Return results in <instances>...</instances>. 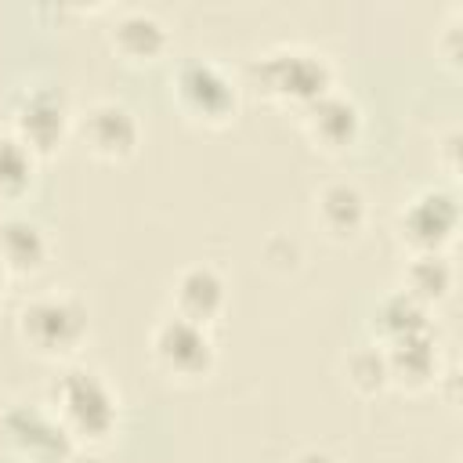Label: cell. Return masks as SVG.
<instances>
[{
    "instance_id": "d6986e66",
    "label": "cell",
    "mask_w": 463,
    "mask_h": 463,
    "mask_svg": "<svg viewBox=\"0 0 463 463\" xmlns=\"http://www.w3.org/2000/svg\"><path fill=\"white\" fill-rule=\"evenodd\" d=\"M344 380H347L351 391L362 394V398H373V394H380L383 387H391V380H387V362H383L380 344H362V347L347 351V358H344Z\"/></svg>"
},
{
    "instance_id": "9a60e30c",
    "label": "cell",
    "mask_w": 463,
    "mask_h": 463,
    "mask_svg": "<svg viewBox=\"0 0 463 463\" xmlns=\"http://www.w3.org/2000/svg\"><path fill=\"white\" fill-rule=\"evenodd\" d=\"M51 257L47 232L25 217V213H4L0 217V264L7 268L11 279H29L43 271Z\"/></svg>"
},
{
    "instance_id": "ffe728a7",
    "label": "cell",
    "mask_w": 463,
    "mask_h": 463,
    "mask_svg": "<svg viewBox=\"0 0 463 463\" xmlns=\"http://www.w3.org/2000/svg\"><path fill=\"white\" fill-rule=\"evenodd\" d=\"M459 18H463V7H452L449 14H445V25H441V33H438V40H434V47H438V54H441V61L445 65H459Z\"/></svg>"
},
{
    "instance_id": "ba28073f",
    "label": "cell",
    "mask_w": 463,
    "mask_h": 463,
    "mask_svg": "<svg viewBox=\"0 0 463 463\" xmlns=\"http://www.w3.org/2000/svg\"><path fill=\"white\" fill-rule=\"evenodd\" d=\"M398 242L409 253H449L459 232V199L452 188H420L394 217Z\"/></svg>"
},
{
    "instance_id": "30bf717a",
    "label": "cell",
    "mask_w": 463,
    "mask_h": 463,
    "mask_svg": "<svg viewBox=\"0 0 463 463\" xmlns=\"http://www.w3.org/2000/svg\"><path fill=\"white\" fill-rule=\"evenodd\" d=\"M300 116V130L304 137L322 148V152H347L351 145H358L362 137V109L354 98H347L344 90H326L322 98H315L307 109L297 112Z\"/></svg>"
},
{
    "instance_id": "44dd1931",
    "label": "cell",
    "mask_w": 463,
    "mask_h": 463,
    "mask_svg": "<svg viewBox=\"0 0 463 463\" xmlns=\"http://www.w3.org/2000/svg\"><path fill=\"white\" fill-rule=\"evenodd\" d=\"M438 148H441V163H445L449 177H456V174H459V127H449V130L441 134Z\"/></svg>"
},
{
    "instance_id": "7a4b0ae2",
    "label": "cell",
    "mask_w": 463,
    "mask_h": 463,
    "mask_svg": "<svg viewBox=\"0 0 463 463\" xmlns=\"http://www.w3.org/2000/svg\"><path fill=\"white\" fill-rule=\"evenodd\" d=\"M14 333L29 354L43 362H69L90 336V315L76 293L43 289L18 307Z\"/></svg>"
},
{
    "instance_id": "2e32d148",
    "label": "cell",
    "mask_w": 463,
    "mask_h": 463,
    "mask_svg": "<svg viewBox=\"0 0 463 463\" xmlns=\"http://www.w3.org/2000/svg\"><path fill=\"white\" fill-rule=\"evenodd\" d=\"M452 286H456V268L449 253H409V264L402 271V289L412 300H420L423 307H434L449 300Z\"/></svg>"
},
{
    "instance_id": "cb8c5ba5",
    "label": "cell",
    "mask_w": 463,
    "mask_h": 463,
    "mask_svg": "<svg viewBox=\"0 0 463 463\" xmlns=\"http://www.w3.org/2000/svg\"><path fill=\"white\" fill-rule=\"evenodd\" d=\"M7 282H11V275H7V268L0 264V300H4V289H7Z\"/></svg>"
},
{
    "instance_id": "8fae6325",
    "label": "cell",
    "mask_w": 463,
    "mask_h": 463,
    "mask_svg": "<svg viewBox=\"0 0 463 463\" xmlns=\"http://www.w3.org/2000/svg\"><path fill=\"white\" fill-rule=\"evenodd\" d=\"M380 351H383V362H387L391 387H402L409 394H420V391H427V387L438 383L441 351H438L434 326H427L420 333H409V336H398L391 344H380Z\"/></svg>"
},
{
    "instance_id": "6da1fadb",
    "label": "cell",
    "mask_w": 463,
    "mask_h": 463,
    "mask_svg": "<svg viewBox=\"0 0 463 463\" xmlns=\"http://www.w3.org/2000/svg\"><path fill=\"white\" fill-rule=\"evenodd\" d=\"M51 416L65 427L76 449H98L105 445L116 427H119V398L112 383L90 369V365H65L51 383H47V402Z\"/></svg>"
},
{
    "instance_id": "8992f818",
    "label": "cell",
    "mask_w": 463,
    "mask_h": 463,
    "mask_svg": "<svg viewBox=\"0 0 463 463\" xmlns=\"http://www.w3.org/2000/svg\"><path fill=\"white\" fill-rule=\"evenodd\" d=\"M148 354H152L156 369L177 383H203L217 362V347H213L210 329L195 326L181 315H163L152 326Z\"/></svg>"
},
{
    "instance_id": "52a82bcc",
    "label": "cell",
    "mask_w": 463,
    "mask_h": 463,
    "mask_svg": "<svg viewBox=\"0 0 463 463\" xmlns=\"http://www.w3.org/2000/svg\"><path fill=\"white\" fill-rule=\"evenodd\" d=\"M0 445L18 463H69L76 452L65 427L36 402H7L0 409Z\"/></svg>"
},
{
    "instance_id": "ac0fdd59",
    "label": "cell",
    "mask_w": 463,
    "mask_h": 463,
    "mask_svg": "<svg viewBox=\"0 0 463 463\" xmlns=\"http://www.w3.org/2000/svg\"><path fill=\"white\" fill-rule=\"evenodd\" d=\"M36 166L33 148L11 127H0V203H22L36 181Z\"/></svg>"
},
{
    "instance_id": "7402d4cb",
    "label": "cell",
    "mask_w": 463,
    "mask_h": 463,
    "mask_svg": "<svg viewBox=\"0 0 463 463\" xmlns=\"http://www.w3.org/2000/svg\"><path fill=\"white\" fill-rule=\"evenodd\" d=\"M289 463H340L333 452H326V449H300Z\"/></svg>"
},
{
    "instance_id": "4fadbf2b",
    "label": "cell",
    "mask_w": 463,
    "mask_h": 463,
    "mask_svg": "<svg viewBox=\"0 0 463 463\" xmlns=\"http://www.w3.org/2000/svg\"><path fill=\"white\" fill-rule=\"evenodd\" d=\"M228 307V282L213 264H188L170 286V315H181L195 326H213Z\"/></svg>"
},
{
    "instance_id": "277c9868",
    "label": "cell",
    "mask_w": 463,
    "mask_h": 463,
    "mask_svg": "<svg viewBox=\"0 0 463 463\" xmlns=\"http://www.w3.org/2000/svg\"><path fill=\"white\" fill-rule=\"evenodd\" d=\"M174 105L199 127H228L239 112V87L213 58H181L170 76Z\"/></svg>"
},
{
    "instance_id": "e0dca14e",
    "label": "cell",
    "mask_w": 463,
    "mask_h": 463,
    "mask_svg": "<svg viewBox=\"0 0 463 463\" xmlns=\"http://www.w3.org/2000/svg\"><path fill=\"white\" fill-rule=\"evenodd\" d=\"M427 326H434L430 307L412 300L405 289H391L387 297H380V304L373 311V322H369V333H373V344H391V340L420 333Z\"/></svg>"
},
{
    "instance_id": "3957f363",
    "label": "cell",
    "mask_w": 463,
    "mask_h": 463,
    "mask_svg": "<svg viewBox=\"0 0 463 463\" xmlns=\"http://www.w3.org/2000/svg\"><path fill=\"white\" fill-rule=\"evenodd\" d=\"M246 72L268 101L293 109V112L307 109L315 98H322L326 90L336 87L329 58L311 47H300V43H279V47L250 58Z\"/></svg>"
},
{
    "instance_id": "5bb4252c",
    "label": "cell",
    "mask_w": 463,
    "mask_h": 463,
    "mask_svg": "<svg viewBox=\"0 0 463 463\" xmlns=\"http://www.w3.org/2000/svg\"><path fill=\"white\" fill-rule=\"evenodd\" d=\"M109 47L123 61H130V65H148V61H156V58L166 54L170 33H166V22L156 11H148V7H127L109 25Z\"/></svg>"
},
{
    "instance_id": "9c48e42d",
    "label": "cell",
    "mask_w": 463,
    "mask_h": 463,
    "mask_svg": "<svg viewBox=\"0 0 463 463\" xmlns=\"http://www.w3.org/2000/svg\"><path fill=\"white\" fill-rule=\"evenodd\" d=\"M72 134L98 163H127L141 145V123L134 109H127L116 98H98L87 109H80L72 119Z\"/></svg>"
},
{
    "instance_id": "5b68a950",
    "label": "cell",
    "mask_w": 463,
    "mask_h": 463,
    "mask_svg": "<svg viewBox=\"0 0 463 463\" xmlns=\"http://www.w3.org/2000/svg\"><path fill=\"white\" fill-rule=\"evenodd\" d=\"M72 105L61 87L33 80L11 98V130L33 148L36 159H51L72 134Z\"/></svg>"
},
{
    "instance_id": "7c38bea8",
    "label": "cell",
    "mask_w": 463,
    "mask_h": 463,
    "mask_svg": "<svg viewBox=\"0 0 463 463\" xmlns=\"http://www.w3.org/2000/svg\"><path fill=\"white\" fill-rule=\"evenodd\" d=\"M311 217L318 224V232L333 242H354L365 224H369V199L365 192L347 181V177H333L322 188H315V203H311Z\"/></svg>"
},
{
    "instance_id": "603a6c76",
    "label": "cell",
    "mask_w": 463,
    "mask_h": 463,
    "mask_svg": "<svg viewBox=\"0 0 463 463\" xmlns=\"http://www.w3.org/2000/svg\"><path fill=\"white\" fill-rule=\"evenodd\" d=\"M69 463H101V459H98L94 449H76V452L69 456Z\"/></svg>"
}]
</instances>
